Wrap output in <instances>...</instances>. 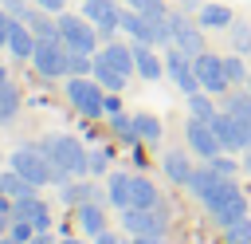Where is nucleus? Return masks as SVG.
Returning a JSON list of instances; mask_svg holds the SVG:
<instances>
[{
    "instance_id": "obj_1",
    "label": "nucleus",
    "mask_w": 251,
    "mask_h": 244,
    "mask_svg": "<svg viewBox=\"0 0 251 244\" xmlns=\"http://www.w3.org/2000/svg\"><path fill=\"white\" fill-rule=\"evenodd\" d=\"M39 150L51 157V165H55V185H67L71 177H86L90 173V153L82 150V142L78 138H71V134H47L43 142H39Z\"/></svg>"
},
{
    "instance_id": "obj_2",
    "label": "nucleus",
    "mask_w": 251,
    "mask_h": 244,
    "mask_svg": "<svg viewBox=\"0 0 251 244\" xmlns=\"http://www.w3.org/2000/svg\"><path fill=\"white\" fill-rule=\"evenodd\" d=\"M208 213H212V220L220 224V228H227V224H235V220H243V216H251L247 213V197H243V189L235 185V177H224L204 201H200Z\"/></svg>"
},
{
    "instance_id": "obj_3",
    "label": "nucleus",
    "mask_w": 251,
    "mask_h": 244,
    "mask_svg": "<svg viewBox=\"0 0 251 244\" xmlns=\"http://www.w3.org/2000/svg\"><path fill=\"white\" fill-rule=\"evenodd\" d=\"M67 98L82 118H102L106 114V87L94 75H71L67 79Z\"/></svg>"
},
{
    "instance_id": "obj_4",
    "label": "nucleus",
    "mask_w": 251,
    "mask_h": 244,
    "mask_svg": "<svg viewBox=\"0 0 251 244\" xmlns=\"http://www.w3.org/2000/svg\"><path fill=\"white\" fill-rule=\"evenodd\" d=\"M67 59H71V47H67L59 35H35L31 67H35L43 79H59V75H67Z\"/></svg>"
},
{
    "instance_id": "obj_5",
    "label": "nucleus",
    "mask_w": 251,
    "mask_h": 244,
    "mask_svg": "<svg viewBox=\"0 0 251 244\" xmlns=\"http://www.w3.org/2000/svg\"><path fill=\"white\" fill-rule=\"evenodd\" d=\"M55 24H59V39H63L71 51H86V55H94V51H98V39H102V35H98V28H94L82 12H78V16L59 12V20H55Z\"/></svg>"
},
{
    "instance_id": "obj_6",
    "label": "nucleus",
    "mask_w": 251,
    "mask_h": 244,
    "mask_svg": "<svg viewBox=\"0 0 251 244\" xmlns=\"http://www.w3.org/2000/svg\"><path fill=\"white\" fill-rule=\"evenodd\" d=\"M12 169H16V173H24L35 189L55 181V165H51V157H47L39 146H20V150L12 153Z\"/></svg>"
},
{
    "instance_id": "obj_7",
    "label": "nucleus",
    "mask_w": 251,
    "mask_h": 244,
    "mask_svg": "<svg viewBox=\"0 0 251 244\" xmlns=\"http://www.w3.org/2000/svg\"><path fill=\"white\" fill-rule=\"evenodd\" d=\"M192 67H196V79H200V87L208 91V94H227L231 91V79H227V71H224V55H212V51H200L196 59H192Z\"/></svg>"
},
{
    "instance_id": "obj_8",
    "label": "nucleus",
    "mask_w": 251,
    "mask_h": 244,
    "mask_svg": "<svg viewBox=\"0 0 251 244\" xmlns=\"http://www.w3.org/2000/svg\"><path fill=\"white\" fill-rule=\"evenodd\" d=\"M165 71H169V79L176 83V91H184V94L204 91V87H200V79H196L192 55H188V51H180L176 43H169V51H165Z\"/></svg>"
},
{
    "instance_id": "obj_9",
    "label": "nucleus",
    "mask_w": 251,
    "mask_h": 244,
    "mask_svg": "<svg viewBox=\"0 0 251 244\" xmlns=\"http://www.w3.org/2000/svg\"><path fill=\"white\" fill-rule=\"evenodd\" d=\"M122 224H126V232L129 236H165V228H169V216L161 213V205L157 209H122Z\"/></svg>"
},
{
    "instance_id": "obj_10",
    "label": "nucleus",
    "mask_w": 251,
    "mask_h": 244,
    "mask_svg": "<svg viewBox=\"0 0 251 244\" xmlns=\"http://www.w3.org/2000/svg\"><path fill=\"white\" fill-rule=\"evenodd\" d=\"M184 138H188V150L200 153L204 161H212L216 153H224V146H220L212 122H204V118H192V114H188V122H184Z\"/></svg>"
},
{
    "instance_id": "obj_11",
    "label": "nucleus",
    "mask_w": 251,
    "mask_h": 244,
    "mask_svg": "<svg viewBox=\"0 0 251 244\" xmlns=\"http://www.w3.org/2000/svg\"><path fill=\"white\" fill-rule=\"evenodd\" d=\"M82 16L98 28L102 39H110V35L122 28V8H118V0H82Z\"/></svg>"
},
{
    "instance_id": "obj_12",
    "label": "nucleus",
    "mask_w": 251,
    "mask_h": 244,
    "mask_svg": "<svg viewBox=\"0 0 251 244\" xmlns=\"http://www.w3.org/2000/svg\"><path fill=\"white\" fill-rule=\"evenodd\" d=\"M212 130H216V138H220L224 153H243V150H247V126H243L235 114L220 110V114L212 118Z\"/></svg>"
},
{
    "instance_id": "obj_13",
    "label": "nucleus",
    "mask_w": 251,
    "mask_h": 244,
    "mask_svg": "<svg viewBox=\"0 0 251 244\" xmlns=\"http://www.w3.org/2000/svg\"><path fill=\"white\" fill-rule=\"evenodd\" d=\"M169 28H173V43H176L180 51H188L192 59L204 51V31H200L196 24H188L184 16H169Z\"/></svg>"
},
{
    "instance_id": "obj_14",
    "label": "nucleus",
    "mask_w": 251,
    "mask_h": 244,
    "mask_svg": "<svg viewBox=\"0 0 251 244\" xmlns=\"http://www.w3.org/2000/svg\"><path fill=\"white\" fill-rule=\"evenodd\" d=\"M12 220H31L39 232H43V228H51V213H47V205H43L35 193H27V197H16V201H12Z\"/></svg>"
},
{
    "instance_id": "obj_15",
    "label": "nucleus",
    "mask_w": 251,
    "mask_h": 244,
    "mask_svg": "<svg viewBox=\"0 0 251 244\" xmlns=\"http://www.w3.org/2000/svg\"><path fill=\"white\" fill-rule=\"evenodd\" d=\"M98 59H106L110 67H118L122 75H133L137 71V59H133V43H118V39H106V47L98 51Z\"/></svg>"
},
{
    "instance_id": "obj_16",
    "label": "nucleus",
    "mask_w": 251,
    "mask_h": 244,
    "mask_svg": "<svg viewBox=\"0 0 251 244\" xmlns=\"http://www.w3.org/2000/svg\"><path fill=\"white\" fill-rule=\"evenodd\" d=\"M133 59H137V75L141 79H161L165 75V55H157L149 43L133 39Z\"/></svg>"
},
{
    "instance_id": "obj_17",
    "label": "nucleus",
    "mask_w": 251,
    "mask_h": 244,
    "mask_svg": "<svg viewBox=\"0 0 251 244\" xmlns=\"http://www.w3.org/2000/svg\"><path fill=\"white\" fill-rule=\"evenodd\" d=\"M220 181H224V177H220V173H216V169L204 161V165H196V169H192V177H188V185H184V189H188L196 201H204V197H208V193H212Z\"/></svg>"
},
{
    "instance_id": "obj_18",
    "label": "nucleus",
    "mask_w": 251,
    "mask_h": 244,
    "mask_svg": "<svg viewBox=\"0 0 251 244\" xmlns=\"http://www.w3.org/2000/svg\"><path fill=\"white\" fill-rule=\"evenodd\" d=\"M8 51H12L16 59H31V51H35V31H31L24 20H16V24H12V35H8Z\"/></svg>"
},
{
    "instance_id": "obj_19",
    "label": "nucleus",
    "mask_w": 251,
    "mask_h": 244,
    "mask_svg": "<svg viewBox=\"0 0 251 244\" xmlns=\"http://www.w3.org/2000/svg\"><path fill=\"white\" fill-rule=\"evenodd\" d=\"M75 216H78V228H82L86 236H98V232H106V213H102V205H98V201H86V205H78V209H75Z\"/></svg>"
},
{
    "instance_id": "obj_20",
    "label": "nucleus",
    "mask_w": 251,
    "mask_h": 244,
    "mask_svg": "<svg viewBox=\"0 0 251 244\" xmlns=\"http://www.w3.org/2000/svg\"><path fill=\"white\" fill-rule=\"evenodd\" d=\"M129 205H133V209H157V205H161V197H157V185H153L149 177H133Z\"/></svg>"
},
{
    "instance_id": "obj_21",
    "label": "nucleus",
    "mask_w": 251,
    "mask_h": 244,
    "mask_svg": "<svg viewBox=\"0 0 251 244\" xmlns=\"http://www.w3.org/2000/svg\"><path fill=\"white\" fill-rule=\"evenodd\" d=\"M90 75H94L106 91H114V94H118V91H126V79H129V75H122L118 67H110L106 59H98V55H94V71H90Z\"/></svg>"
},
{
    "instance_id": "obj_22",
    "label": "nucleus",
    "mask_w": 251,
    "mask_h": 244,
    "mask_svg": "<svg viewBox=\"0 0 251 244\" xmlns=\"http://www.w3.org/2000/svg\"><path fill=\"white\" fill-rule=\"evenodd\" d=\"M192 161L180 153V150H173V153H165V173H169V181L173 185H188V177H192Z\"/></svg>"
},
{
    "instance_id": "obj_23",
    "label": "nucleus",
    "mask_w": 251,
    "mask_h": 244,
    "mask_svg": "<svg viewBox=\"0 0 251 244\" xmlns=\"http://www.w3.org/2000/svg\"><path fill=\"white\" fill-rule=\"evenodd\" d=\"M231 8H224V4H204L200 8V16H196V24L200 28H231Z\"/></svg>"
},
{
    "instance_id": "obj_24",
    "label": "nucleus",
    "mask_w": 251,
    "mask_h": 244,
    "mask_svg": "<svg viewBox=\"0 0 251 244\" xmlns=\"http://www.w3.org/2000/svg\"><path fill=\"white\" fill-rule=\"evenodd\" d=\"M129 189H133V177H129V173H110V185H106V193H110V205H118V209H129Z\"/></svg>"
},
{
    "instance_id": "obj_25",
    "label": "nucleus",
    "mask_w": 251,
    "mask_h": 244,
    "mask_svg": "<svg viewBox=\"0 0 251 244\" xmlns=\"http://www.w3.org/2000/svg\"><path fill=\"white\" fill-rule=\"evenodd\" d=\"M0 193L4 197H27V193H35V185L24 177V173H16V169H8V173H0Z\"/></svg>"
},
{
    "instance_id": "obj_26",
    "label": "nucleus",
    "mask_w": 251,
    "mask_h": 244,
    "mask_svg": "<svg viewBox=\"0 0 251 244\" xmlns=\"http://www.w3.org/2000/svg\"><path fill=\"white\" fill-rule=\"evenodd\" d=\"M59 189H63V201H67V205H75V209H78V205H86V201H94V185H90V181H82V177H78V181L71 177V181H67V185H59Z\"/></svg>"
},
{
    "instance_id": "obj_27",
    "label": "nucleus",
    "mask_w": 251,
    "mask_h": 244,
    "mask_svg": "<svg viewBox=\"0 0 251 244\" xmlns=\"http://www.w3.org/2000/svg\"><path fill=\"white\" fill-rule=\"evenodd\" d=\"M247 55H239V51H231V55H224V71H227V79H231V87H247V75H251V67L243 63Z\"/></svg>"
},
{
    "instance_id": "obj_28",
    "label": "nucleus",
    "mask_w": 251,
    "mask_h": 244,
    "mask_svg": "<svg viewBox=\"0 0 251 244\" xmlns=\"http://www.w3.org/2000/svg\"><path fill=\"white\" fill-rule=\"evenodd\" d=\"M188 114H192V118H204V122H212L220 110H216V102H212V94H208V91H204V94L196 91V94H188Z\"/></svg>"
},
{
    "instance_id": "obj_29",
    "label": "nucleus",
    "mask_w": 251,
    "mask_h": 244,
    "mask_svg": "<svg viewBox=\"0 0 251 244\" xmlns=\"http://www.w3.org/2000/svg\"><path fill=\"white\" fill-rule=\"evenodd\" d=\"M16 110H20V91H16L12 83H4V87H0V122H12Z\"/></svg>"
},
{
    "instance_id": "obj_30",
    "label": "nucleus",
    "mask_w": 251,
    "mask_h": 244,
    "mask_svg": "<svg viewBox=\"0 0 251 244\" xmlns=\"http://www.w3.org/2000/svg\"><path fill=\"white\" fill-rule=\"evenodd\" d=\"M133 130H137L141 142H157V138H161V122H157L153 114H137V118H133Z\"/></svg>"
},
{
    "instance_id": "obj_31",
    "label": "nucleus",
    "mask_w": 251,
    "mask_h": 244,
    "mask_svg": "<svg viewBox=\"0 0 251 244\" xmlns=\"http://www.w3.org/2000/svg\"><path fill=\"white\" fill-rule=\"evenodd\" d=\"M224 244H251V216L227 224V228H224Z\"/></svg>"
},
{
    "instance_id": "obj_32",
    "label": "nucleus",
    "mask_w": 251,
    "mask_h": 244,
    "mask_svg": "<svg viewBox=\"0 0 251 244\" xmlns=\"http://www.w3.org/2000/svg\"><path fill=\"white\" fill-rule=\"evenodd\" d=\"M231 47L239 51V55H251V28L247 24H239V20H231Z\"/></svg>"
},
{
    "instance_id": "obj_33",
    "label": "nucleus",
    "mask_w": 251,
    "mask_h": 244,
    "mask_svg": "<svg viewBox=\"0 0 251 244\" xmlns=\"http://www.w3.org/2000/svg\"><path fill=\"white\" fill-rule=\"evenodd\" d=\"M94 71V55H86V51H71V59H67V75H90Z\"/></svg>"
},
{
    "instance_id": "obj_34",
    "label": "nucleus",
    "mask_w": 251,
    "mask_h": 244,
    "mask_svg": "<svg viewBox=\"0 0 251 244\" xmlns=\"http://www.w3.org/2000/svg\"><path fill=\"white\" fill-rule=\"evenodd\" d=\"M110 126H114V134H118V138H126V142H137V130H133V118H126L122 110H118V114H110Z\"/></svg>"
},
{
    "instance_id": "obj_35",
    "label": "nucleus",
    "mask_w": 251,
    "mask_h": 244,
    "mask_svg": "<svg viewBox=\"0 0 251 244\" xmlns=\"http://www.w3.org/2000/svg\"><path fill=\"white\" fill-rule=\"evenodd\" d=\"M0 8H4L12 20H27V16L35 12V4H31V0H0Z\"/></svg>"
},
{
    "instance_id": "obj_36",
    "label": "nucleus",
    "mask_w": 251,
    "mask_h": 244,
    "mask_svg": "<svg viewBox=\"0 0 251 244\" xmlns=\"http://www.w3.org/2000/svg\"><path fill=\"white\" fill-rule=\"evenodd\" d=\"M208 165H212V169H216L220 177H235V173L243 169V165H235V161H231V157H224V153H216V157H212Z\"/></svg>"
},
{
    "instance_id": "obj_37",
    "label": "nucleus",
    "mask_w": 251,
    "mask_h": 244,
    "mask_svg": "<svg viewBox=\"0 0 251 244\" xmlns=\"http://www.w3.org/2000/svg\"><path fill=\"white\" fill-rule=\"evenodd\" d=\"M8 232H12V236H16L20 244H27V240H31V236H35L39 228H35L31 220H12V228H8Z\"/></svg>"
},
{
    "instance_id": "obj_38",
    "label": "nucleus",
    "mask_w": 251,
    "mask_h": 244,
    "mask_svg": "<svg viewBox=\"0 0 251 244\" xmlns=\"http://www.w3.org/2000/svg\"><path fill=\"white\" fill-rule=\"evenodd\" d=\"M106 165H110V150H94L90 153V173H106Z\"/></svg>"
},
{
    "instance_id": "obj_39",
    "label": "nucleus",
    "mask_w": 251,
    "mask_h": 244,
    "mask_svg": "<svg viewBox=\"0 0 251 244\" xmlns=\"http://www.w3.org/2000/svg\"><path fill=\"white\" fill-rule=\"evenodd\" d=\"M12 24H16V20H12V16H8L4 8H0V47H8V35H12Z\"/></svg>"
},
{
    "instance_id": "obj_40",
    "label": "nucleus",
    "mask_w": 251,
    "mask_h": 244,
    "mask_svg": "<svg viewBox=\"0 0 251 244\" xmlns=\"http://www.w3.org/2000/svg\"><path fill=\"white\" fill-rule=\"evenodd\" d=\"M31 4H35V8H39V12H55V16H59V12H63V4H67V0H31Z\"/></svg>"
},
{
    "instance_id": "obj_41",
    "label": "nucleus",
    "mask_w": 251,
    "mask_h": 244,
    "mask_svg": "<svg viewBox=\"0 0 251 244\" xmlns=\"http://www.w3.org/2000/svg\"><path fill=\"white\" fill-rule=\"evenodd\" d=\"M118 110H122V102H118V94L110 91V94H106V114H118Z\"/></svg>"
},
{
    "instance_id": "obj_42",
    "label": "nucleus",
    "mask_w": 251,
    "mask_h": 244,
    "mask_svg": "<svg viewBox=\"0 0 251 244\" xmlns=\"http://www.w3.org/2000/svg\"><path fill=\"white\" fill-rule=\"evenodd\" d=\"M94 244H126V240H118L114 232H98V236H94Z\"/></svg>"
},
{
    "instance_id": "obj_43",
    "label": "nucleus",
    "mask_w": 251,
    "mask_h": 244,
    "mask_svg": "<svg viewBox=\"0 0 251 244\" xmlns=\"http://www.w3.org/2000/svg\"><path fill=\"white\" fill-rule=\"evenodd\" d=\"M27 244H55V240H51V232H47V228H43V232H35V236H31V240H27Z\"/></svg>"
},
{
    "instance_id": "obj_44",
    "label": "nucleus",
    "mask_w": 251,
    "mask_h": 244,
    "mask_svg": "<svg viewBox=\"0 0 251 244\" xmlns=\"http://www.w3.org/2000/svg\"><path fill=\"white\" fill-rule=\"evenodd\" d=\"M133 244H169L165 236H133Z\"/></svg>"
},
{
    "instance_id": "obj_45",
    "label": "nucleus",
    "mask_w": 251,
    "mask_h": 244,
    "mask_svg": "<svg viewBox=\"0 0 251 244\" xmlns=\"http://www.w3.org/2000/svg\"><path fill=\"white\" fill-rule=\"evenodd\" d=\"M239 165H243V173H251V146L243 150V161H239Z\"/></svg>"
},
{
    "instance_id": "obj_46",
    "label": "nucleus",
    "mask_w": 251,
    "mask_h": 244,
    "mask_svg": "<svg viewBox=\"0 0 251 244\" xmlns=\"http://www.w3.org/2000/svg\"><path fill=\"white\" fill-rule=\"evenodd\" d=\"M8 220H12V216H8V213H4V209H0V236H4V232H8Z\"/></svg>"
},
{
    "instance_id": "obj_47",
    "label": "nucleus",
    "mask_w": 251,
    "mask_h": 244,
    "mask_svg": "<svg viewBox=\"0 0 251 244\" xmlns=\"http://www.w3.org/2000/svg\"><path fill=\"white\" fill-rule=\"evenodd\" d=\"M0 244H20V240H16L12 232H4V236H0Z\"/></svg>"
},
{
    "instance_id": "obj_48",
    "label": "nucleus",
    "mask_w": 251,
    "mask_h": 244,
    "mask_svg": "<svg viewBox=\"0 0 251 244\" xmlns=\"http://www.w3.org/2000/svg\"><path fill=\"white\" fill-rule=\"evenodd\" d=\"M4 83H8V71H4V67H0V87H4Z\"/></svg>"
},
{
    "instance_id": "obj_49",
    "label": "nucleus",
    "mask_w": 251,
    "mask_h": 244,
    "mask_svg": "<svg viewBox=\"0 0 251 244\" xmlns=\"http://www.w3.org/2000/svg\"><path fill=\"white\" fill-rule=\"evenodd\" d=\"M180 4H184V8H192V4H196V0H180Z\"/></svg>"
},
{
    "instance_id": "obj_50",
    "label": "nucleus",
    "mask_w": 251,
    "mask_h": 244,
    "mask_svg": "<svg viewBox=\"0 0 251 244\" xmlns=\"http://www.w3.org/2000/svg\"><path fill=\"white\" fill-rule=\"evenodd\" d=\"M59 244H82V240H59Z\"/></svg>"
},
{
    "instance_id": "obj_51",
    "label": "nucleus",
    "mask_w": 251,
    "mask_h": 244,
    "mask_svg": "<svg viewBox=\"0 0 251 244\" xmlns=\"http://www.w3.org/2000/svg\"><path fill=\"white\" fill-rule=\"evenodd\" d=\"M247 91H251V75H247Z\"/></svg>"
}]
</instances>
